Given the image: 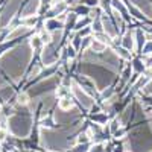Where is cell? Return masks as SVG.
<instances>
[{
	"label": "cell",
	"instance_id": "obj_16",
	"mask_svg": "<svg viewBox=\"0 0 152 152\" xmlns=\"http://www.w3.org/2000/svg\"><path fill=\"white\" fill-rule=\"evenodd\" d=\"M67 55H69L70 58H75V55H76V53H75L73 46H69V47H67Z\"/></svg>",
	"mask_w": 152,
	"mask_h": 152
},
{
	"label": "cell",
	"instance_id": "obj_24",
	"mask_svg": "<svg viewBox=\"0 0 152 152\" xmlns=\"http://www.w3.org/2000/svg\"><path fill=\"white\" fill-rule=\"evenodd\" d=\"M100 149H102V146H96V148H93V149H91V152H102Z\"/></svg>",
	"mask_w": 152,
	"mask_h": 152
},
{
	"label": "cell",
	"instance_id": "obj_23",
	"mask_svg": "<svg viewBox=\"0 0 152 152\" xmlns=\"http://www.w3.org/2000/svg\"><path fill=\"white\" fill-rule=\"evenodd\" d=\"M5 85H6V81L2 78V75H0V88H5Z\"/></svg>",
	"mask_w": 152,
	"mask_h": 152
},
{
	"label": "cell",
	"instance_id": "obj_10",
	"mask_svg": "<svg viewBox=\"0 0 152 152\" xmlns=\"http://www.w3.org/2000/svg\"><path fill=\"white\" fill-rule=\"evenodd\" d=\"M59 108L62 111H66V110H70L72 108V100L69 97H64V99H61L59 100Z\"/></svg>",
	"mask_w": 152,
	"mask_h": 152
},
{
	"label": "cell",
	"instance_id": "obj_6",
	"mask_svg": "<svg viewBox=\"0 0 152 152\" xmlns=\"http://www.w3.org/2000/svg\"><path fill=\"white\" fill-rule=\"evenodd\" d=\"M29 32V28L28 26H23V28H17L14 32H11L9 35H8V40L11 38V40H14V38H17V37H20V35H24V34H28Z\"/></svg>",
	"mask_w": 152,
	"mask_h": 152
},
{
	"label": "cell",
	"instance_id": "obj_22",
	"mask_svg": "<svg viewBox=\"0 0 152 152\" xmlns=\"http://www.w3.org/2000/svg\"><path fill=\"white\" fill-rule=\"evenodd\" d=\"M111 94H113V90H111V88H108V90L104 91V97H110Z\"/></svg>",
	"mask_w": 152,
	"mask_h": 152
},
{
	"label": "cell",
	"instance_id": "obj_19",
	"mask_svg": "<svg viewBox=\"0 0 152 152\" xmlns=\"http://www.w3.org/2000/svg\"><path fill=\"white\" fill-rule=\"evenodd\" d=\"M117 128H119V122H117V120H114V122L111 123V131H113V132H116Z\"/></svg>",
	"mask_w": 152,
	"mask_h": 152
},
{
	"label": "cell",
	"instance_id": "obj_15",
	"mask_svg": "<svg viewBox=\"0 0 152 152\" xmlns=\"http://www.w3.org/2000/svg\"><path fill=\"white\" fill-rule=\"evenodd\" d=\"M35 21H37V18L32 15V17H28V20H26V26L29 28V26H34L35 24Z\"/></svg>",
	"mask_w": 152,
	"mask_h": 152
},
{
	"label": "cell",
	"instance_id": "obj_5",
	"mask_svg": "<svg viewBox=\"0 0 152 152\" xmlns=\"http://www.w3.org/2000/svg\"><path fill=\"white\" fill-rule=\"evenodd\" d=\"M122 46L126 49V50H131L132 47H134V37H132V34H126L125 37H123V41H122Z\"/></svg>",
	"mask_w": 152,
	"mask_h": 152
},
{
	"label": "cell",
	"instance_id": "obj_3",
	"mask_svg": "<svg viewBox=\"0 0 152 152\" xmlns=\"http://www.w3.org/2000/svg\"><path fill=\"white\" fill-rule=\"evenodd\" d=\"M38 8H40V0H31V2L26 5V8L23 9V12H21V15L23 17H32L35 12L38 11Z\"/></svg>",
	"mask_w": 152,
	"mask_h": 152
},
{
	"label": "cell",
	"instance_id": "obj_9",
	"mask_svg": "<svg viewBox=\"0 0 152 152\" xmlns=\"http://www.w3.org/2000/svg\"><path fill=\"white\" fill-rule=\"evenodd\" d=\"M46 28H47L49 31H58V29L62 28V24L58 23L56 20H49V21L46 23Z\"/></svg>",
	"mask_w": 152,
	"mask_h": 152
},
{
	"label": "cell",
	"instance_id": "obj_14",
	"mask_svg": "<svg viewBox=\"0 0 152 152\" xmlns=\"http://www.w3.org/2000/svg\"><path fill=\"white\" fill-rule=\"evenodd\" d=\"M40 41H41L40 37H34V38H31V46L32 47H38L40 46Z\"/></svg>",
	"mask_w": 152,
	"mask_h": 152
},
{
	"label": "cell",
	"instance_id": "obj_25",
	"mask_svg": "<svg viewBox=\"0 0 152 152\" xmlns=\"http://www.w3.org/2000/svg\"><path fill=\"white\" fill-rule=\"evenodd\" d=\"M3 138H5V132L0 131V140H3Z\"/></svg>",
	"mask_w": 152,
	"mask_h": 152
},
{
	"label": "cell",
	"instance_id": "obj_21",
	"mask_svg": "<svg viewBox=\"0 0 152 152\" xmlns=\"http://www.w3.org/2000/svg\"><path fill=\"white\" fill-rule=\"evenodd\" d=\"M134 64H135L134 67H135V69H137L138 72H142V70H143V66H142V62H140V61H135Z\"/></svg>",
	"mask_w": 152,
	"mask_h": 152
},
{
	"label": "cell",
	"instance_id": "obj_2",
	"mask_svg": "<svg viewBox=\"0 0 152 152\" xmlns=\"http://www.w3.org/2000/svg\"><path fill=\"white\" fill-rule=\"evenodd\" d=\"M73 93H75V96L79 99V102L84 105V107H87V108H90L91 105H93V100H91V97H88L84 91H82V88H79L76 84H73Z\"/></svg>",
	"mask_w": 152,
	"mask_h": 152
},
{
	"label": "cell",
	"instance_id": "obj_12",
	"mask_svg": "<svg viewBox=\"0 0 152 152\" xmlns=\"http://www.w3.org/2000/svg\"><path fill=\"white\" fill-rule=\"evenodd\" d=\"M143 53H148V55L152 53V41H149L148 44L143 46Z\"/></svg>",
	"mask_w": 152,
	"mask_h": 152
},
{
	"label": "cell",
	"instance_id": "obj_1",
	"mask_svg": "<svg viewBox=\"0 0 152 152\" xmlns=\"http://www.w3.org/2000/svg\"><path fill=\"white\" fill-rule=\"evenodd\" d=\"M20 2H21V0H12L9 5L5 6V9L2 11V14H0V26H2V28H5L6 24L9 23V20L12 18V15L15 14V11H17Z\"/></svg>",
	"mask_w": 152,
	"mask_h": 152
},
{
	"label": "cell",
	"instance_id": "obj_26",
	"mask_svg": "<svg viewBox=\"0 0 152 152\" xmlns=\"http://www.w3.org/2000/svg\"><path fill=\"white\" fill-rule=\"evenodd\" d=\"M148 76H149V78H152V67L148 70Z\"/></svg>",
	"mask_w": 152,
	"mask_h": 152
},
{
	"label": "cell",
	"instance_id": "obj_20",
	"mask_svg": "<svg viewBox=\"0 0 152 152\" xmlns=\"http://www.w3.org/2000/svg\"><path fill=\"white\" fill-rule=\"evenodd\" d=\"M145 93H146V94H151V93H152V81L146 85V88H145Z\"/></svg>",
	"mask_w": 152,
	"mask_h": 152
},
{
	"label": "cell",
	"instance_id": "obj_13",
	"mask_svg": "<svg viewBox=\"0 0 152 152\" xmlns=\"http://www.w3.org/2000/svg\"><path fill=\"white\" fill-rule=\"evenodd\" d=\"M88 151V145H79L73 149V152H87Z\"/></svg>",
	"mask_w": 152,
	"mask_h": 152
},
{
	"label": "cell",
	"instance_id": "obj_17",
	"mask_svg": "<svg viewBox=\"0 0 152 152\" xmlns=\"http://www.w3.org/2000/svg\"><path fill=\"white\" fill-rule=\"evenodd\" d=\"M87 6H96L99 3V0H84Z\"/></svg>",
	"mask_w": 152,
	"mask_h": 152
},
{
	"label": "cell",
	"instance_id": "obj_4",
	"mask_svg": "<svg viewBox=\"0 0 152 152\" xmlns=\"http://www.w3.org/2000/svg\"><path fill=\"white\" fill-rule=\"evenodd\" d=\"M135 41H137V49L138 50H143V46L146 43V35L143 34V31L138 29L137 34H135Z\"/></svg>",
	"mask_w": 152,
	"mask_h": 152
},
{
	"label": "cell",
	"instance_id": "obj_11",
	"mask_svg": "<svg viewBox=\"0 0 152 152\" xmlns=\"http://www.w3.org/2000/svg\"><path fill=\"white\" fill-rule=\"evenodd\" d=\"M28 99H29V96H28L26 93L20 94V96H18V104H21V105H26V104H28Z\"/></svg>",
	"mask_w": 152,
	"mask_h": 152
},
{
	"label": "cell",
	"instance_id": "obj_8",
	"mask_svg": "<svg viewBox=\"0 0 152 152\" xmlns=\"http://www.w3.org/2000/svg\"><path fill=\"white\" fill-rule=\"evenodd\" d=\"M105 49H107L105 43L99 41V40H93L91 41V50H94V52H104Z\"/></svg>",
	"mask_w": 152,
	"mask_h": 152
},
{
	"label": "cell",
	"instance_id": "obj_7",
	"mask_svg": "<svg viewBox=\"0 0 152 152\" xmlns=\"http://www.w3.org/2000/svg\"><path fill=\"white\" fill-rule=\"evenodd\" d=\"M67 8V5L64 3V2H59V3H56L55 6H53V9H52V12H50V17H52V15H61L62 14V11H64Z\"/></svg>",
	"mask_w": 152,
	"mask_h": 152
},
{
	"label": "cell",
	"instance_id": "obj_18",
	"mask_svg": "<svg viewBox=\"0 0 152 152\" xmlns=\"http://www.w3.org/2000/svg\"><path fill=\"white\" fill-rule=\"evenodd\" d=\"M40 70H41V67H40V66H37V67H35V69H34V70L31 72V78H34V76H37L38 73H40Z\"/></svg>",
	"mask_w": 152,
	"mask_h": 152
}]
</instances>
